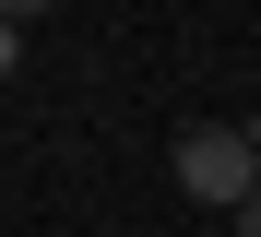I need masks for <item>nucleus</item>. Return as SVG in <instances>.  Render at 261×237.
<instances>
[{"label": "nucleus", "mask_w": 261, "mask_h": 237, "mask_svg": "<svg viewBox=\"0 0 261 237\" xmlns=\"http://www.w3.org/2000/svg\"><path fill=\"white\" fill-rule=\"evenodd\" d=\"M166 166H178V190H190V202H214V214L261 190V154H249V130H226V119L178 130V154H166Z\"/></svg>", "instance_id": "obj_1"}, {"label": "nucleus", "mask_w": 261, "mask_h": 237, "mask_svg": "<svg viewBox=\"0 0 261 237\" xmlns=\"http://www.w3.org/2000/svg\"><path fill=\"white\" fill-rule=\"evenodd\" d=\"M12 60H24V24H12V12H0V83H12Z\"/></svg>", "instance_id": "obj_2"}, {"label": "nucleus", "mask_w": 261, "mask_h": 237, "mask_svg": "<svg viewBox=\"0 0 261 237\" xmlns=\"http://www.w3.org/2000/svg\"><path fill=\"white\" fill-rule=\"evenodd\" d=\"M226 214H238V237H261V190H249V202H226Z\"/></svg>", "instance_id": "obj_3"}, {"label": "nucleus", "mask_w": 261, "mask_h": 237, "mask_svg": "<svg viewBox=\"0 0 261 237\" xmlns=\"http://www.w3.org/2000/svg\"><path fill=\"white\" fill-rule=\"evenodd\" d=\"M0 12H12V24H24V12H48V0H0Z\"/></svg>", "instance_id": "obj_4"}, {"label": "nucleus", "mask_w": 261, "mask_h": 237, "mask_svg": "<svg viewBox=\"0 0 261 237\" xmlns=\"http://www.w3.org/2000/svg\"><path fill=\"white\" fill-rule=\"evenodd\" d=\"M249 154H261V119H249Z\"/></svg>", "instance_id": "obj_5"}]
</instances>
